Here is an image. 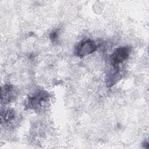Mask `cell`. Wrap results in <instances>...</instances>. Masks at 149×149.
<instances>
[{
  "label": "cell",
  "instance_id": "cell-1",
  "mask_svg": "<svg viewBox=\"0 0 149 149\" xmlns=\"http://www.w3.org/2000/svg\"><path fill=\"white\" fill-rule=\"evenodd\" d=\"M130 52L131 49L129 47H122L116 49L111 54L110 61L114 69H118L119 65L129 58Z\"/></svg>",
  "mask_w": 149,
  "mask_h": 149
},
{
  "label": "cell",
  "instance_id": "cell-2",
  "mask_svg": "<svg viewBox=\"0 0 149 149\" xmlns=\"http://www.w3.org/2000/svg\"><path fill=\"white\" fill-rule=\"evenodd\" d=\"M48 95L44 91H39L29 97L27 100V106L29 108L36 109L41 108L47 102Z\"/></svg>",
  "mask_w": 149,
  "mask_h": 149
},
{
  "label": "cell",
  "instance_id": "cell-3",
  "mask_svg": "<svg viewBox=\"0 0 149 149\" xmlns=\"http://www.w3.org/2000/svg\"><path fill=\"white\" fill-rule=\"evenodd\" d=\"M97 48L95 42L91 40L87 39L81 41L77 45L76 52L79 56H87L95 51Z\"/></svg>",
  "mask_w": 149,
  "mask_h": 149
},
{
  "label": "cell",
  "instance_id": "cell-4",
  "mask_svg": "<svg viewBox=\"0 0 149 149\" xmlns=\"http://www.w3.org/2000/svg\"><path fill=\"white\" fill-rule=\"evenodd\" d=\"M16 95L14 87L11 85H4L1 90V101L3 103L10 102Z\"/></svg>",
  "mask_w": 149,
  "mask_h": 149
},
{
  "label": "cell",
  "instance_id": "cell-5",
  "mask_svg": "<svg viewBox=\"0 0 149 149\" xmlns=\"http://www.w3.org/2000/svg\"><path fill=\"white\" fill-rule=\"evenodd\" d=\"M1 122H8L11 121L15 117V113L13 111L10 109L4 111V112L2 111L1 116Z\"/></svg>",
  "mask_w": 149,
  "mask_h": 149
},
{
  "label": "cell",
  "instance_id": "cell-6",
  "mask_svg": "<svg viewBox=\"0 0 149 149\" xmlns=\"http://www.w3.org/2000/svg\"><path fill=\"white\" fill-rule=\"evenodd\" d=\"M50 37H51V39L52 41L56 40V39L58 38V33H57V31H55L51 33V36H50Z\"/></svg>",
  "mask_w": 149,
  "mask_h": 149
}]
</instances>
